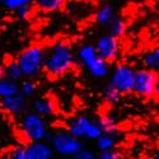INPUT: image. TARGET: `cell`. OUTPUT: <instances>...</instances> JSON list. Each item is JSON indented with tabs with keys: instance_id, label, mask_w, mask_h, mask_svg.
<instances>
[{
	"instance_id": "52a82bcc",
	"label": "cell",
	"mask_w": 159,
	"mask_h": 159,
	"mask_svg": "<svg viewBox=\"0 0 159 159\" xmlns=\"http://www.w3.org/2000/svg\"><path fill=\"white\" fill-rule=\"evenodd\" d=\"M158 80V74L150 69H140L136 70V76H135V85H134V93L148 98L154 96L155 93V85Z\"/></svg>"
},
{
	"instance_id": "d4e9b609",
	"label": "cell",
	"mask_w": 159,
	"mask_h": 159,
	"mask_svg": "<svg viewBox=\"0 0 159 159\" xmlns=\"http://www.w3.org/2000/svg\"><path fill=\"white\" fill-rule=\"evenodd\" d=\"M16 11V16L19 18V19H27L33 11V7H32V3H28V4H24L22 7H19L18 9L14 10Z\"/></svg>"
},
{
	"instance_id": "5b68a950",
	"label": "cell",
	"mask_w": 159,
	"mask_h": 159,
	"mask_svg": "<svg viewBox=\"0 0 159 159\" xmlns=\"http://www.w3.org/2000/svg\"><path fill=\"white\" fill-rule=\"evenodd\" d=\"M50 144L54 152L62 157H74L82 148H84L82 140L69 132L68 129L52 131Z\"/></svg>"
},
{
	"instance_id": "9a60e30c",
	"label": "cell",
	"mask_w": 159,
	"mask_h": 159,
	"mask_svg": "<svg viewBox=\"0 0 159 159\" xmlns=\"http://www.w3.org/2000/svg\"><path fill=\"white\" fill-rule=\"evenodd\" d=\"M3 70H4V76L8 78V79H11V80L19 82V80H22V79L24 78L23 70L20 68L18 60L8 62L5 65V68H3Z\"/></svg>"
},
{
	"instance_id": "7a4b0ae2",
	"label": "cell",
	"mask_w": 159,
	"mask_h": 159,
	"mask_svg": "<svg viewBox=\"0 0 159 159\" xmlns=\"http://www.w3.org/2000/svg\"><path fill=\"white\" fill-rule=\"evenodd\" d=\"M76 55H78V60L85 66L88 73L93 78L97 79L106 78L111 73L110 62L98 55V52L93 45H83L78 50Z\"/></svg>"
},
{
	"instance_id": "ac0fdd59",
	"label": "cell",
	"mask_w": 159,
	"mask_h": 159,
	"mask_svg": "<svg viewBox=\"0 0 159 159\" xmlns=\"http://www.w3.org/2000/svg\"><path fill=\"white\" fill-rule=\"evenodd\" d=\"M96 141H97V149L99 152L101 150H106V149L115 148V145H116L115 134H108V132H103V134Z\"/></svg>"
},
{
	"instance_id": "8992f818",
	"label": "cell",
	"mask_w": 159,
	"mask_h": 159,
	"mask_svg": "<svg viewBox=\"0 0 159 159\" xmlns=\"http://www.w3.org/2000/svg\"><path fill=\"white\" fill-rule=\"evenodd\" d=\"M135 76H136V70L132 66L121 64L112 70L108 84L115 87L117 90H120L121 94H127L134 90Z\"/></svg>"
},
{
	"instance_id": "f546056e",
	"label": "cell",
	"mask_w": 159,
	"mask_h": 159,
	"mask_svg": "<svg viewBox=\"0 0 159 159\" xmlns=\"http://www.w3.org/2000/svg\"><path fill=\"white\" fill-rule=\"evenodd\" d=\"M4 76V70H3V68H0V79H2Z\"/></svg>"
},
{
	"instance_id": "484cf974",
	"label": "cell",
	"mask_w": 159,
	"mask_h": 159,
	"mask_svg": "<svg viewBox=\"0 0 159 159\" xmlns=\"http://www.w3.org/2000/svg\"><path fill=\"white\" fill-rule=\"evenodd\" d=\"M10 158L13 159H27V145L25 147H16L10 152Z\"/></svg>"
},
{
	"instance_id": "6da1fadb",
	"label": "cell",
	"mask_w": 159,
	"mask_h": 159,
	"mask_svg": "<svg viewBox=\"0 0 159 159\" xmlns=\"http://www.w3.org/2000/svg\"><path fill=\"white\" fill-rule=\"evenodd\" d=\"M75 62L73 48L66 42H57L46 52L43 69L51 76H60L68 73Z\"/></svg>"
},
{
	"instance_id": "277c9868",
	"label": "cell",
	"mask_w": 159,
	"mask_h": 159,
	"mask_svg": "<svg viewBox=\"0 0 159 159\" xmlns=\"http://www.w3.org/2000/svg\"><path fill=\"white\" fill-rule=\"evenodd\" d=\"M20 127L24 138L28 141L45 140L48 132V126L45 121V117L36 113L34 111L23 113L20 120Z\"/></svg>"
},
{
	"instance_id": "f1b7e54d",
	"label": "cell",
	"mask_w": 159,
	"mask_h": 159,
	"mask_svg": "<svg viewBox=\"0 0 159 159\" xmlns=\"http://www.w3.org/2000/svg\"><path fill=\"white\" fill-rule=\"evenodd\" d=\"M158 98H159V76H158V80H157V85H155V93H154Z\"/></svg>"
},
{
	"instance_id": "7402d4cb",
	"label": "cell",
	"mask_w": 159,
	"mask_h": 159,
	"mask_svg": "<svg viewBox=\"0 0 159 159\" xmlns=\"http://www.w3.org/2000/svg\"><path fill=\"white\" fill-rule=\"evenodd\" d=\"M103 98L107 102H110V103H116V102H118L121 99V92L117 90L111 84H108L103 89Z\"/></svg>"
},
{
	"instance_id": "44dd1931",
	"label": "cell",
	"mask_w": 159,
	"mask_h": 159,
	"mask_svg": "<svg viewBox=\"0 0 159 159\" xmlns=\"http://www.w3.org/2000/svg\"><path fill=\"white\" fill-rule=\"evenodd\" d=\"M102 134H103V130H102V126H101L99 121L92 118V121L89 124V127L87 130L85 138L89 139V140H97Z\"/></svg>"
},
{
	"instance_id": "4dcf8cb0",
	"label": "cell",
	"mask_w": 159,
	"mask_h": 159,
	"mask_svg": "<svg viewBox=\"0 0 159 159\" xmlns=\"http://www.w3.org/2000/svg\"><path fill=\"white\" fill-rule=\"evenodd\" d=\"M155 157H157V158H159V152H157V154H155Z\"/></svg>"
},
{
	"instance_id": "cb8c5ba5",
	"label": "cell",
	"mask_w": 159,
	"mask_h": 159,
	"mask_svg": "<svg viewBox=\"0 0 159 159\" xmlns=\"http://www.w3.org/2000/svg\"><path fill=\"white\" fill-rule=\"evenodd\" d=\"M0 3L4 8H7L8 10H13L14 11L16 9H18L19 7L32 3V0H0Z\"/></svg>"
},
{
	"instance_id": "30bf717a",
	"label": "cell",
	"mask_w": 159,
	"mask_h": 159,
	"mask_svg": "<svg viewBox=\"0 0 159 159\" xmlns=\"http://www.w3.org/2000/svg\"><path fill=\"white\" fill-rule=\"evenodd\" d=\"M2 107L11 115H23L27 110V98L20 92L17 94L2 98Z\"/></svg>"
},
{
	"instance_id": "2e32d148",
	"label": "cell",
	"mask_w": 159,
	"mask_h": 159,
	"mask_svg": "<svg viewBox=\"0 0 159 159\" xmlns=\"http://www.w3.org/2000/svg\"><path fill=\"white\" fill-rule=\"evenodd\" d=\"M143 62L147 69L159 73V47L152 48L148 52H145V55L143 57Z\"/></svg>"
},
{
	"instance_id": "83f0119b",
	"label": "cell",
	"mask_w": 159,
	"mask_h": 159,
	"mask_svg": "<svg viewBox=\"0 0 159 159\" xmlns=\"http://www.w3.org/2000/svg\"><path fill=\"white\" fill-rule=\"evenodd\" d=\"M73 158H75V159H94L96 155H94V153L92 152V150H88L85 148H82Z\"/></svg>"
},
{
	"instance_id": "3957f363",
	"label": "cell",
	"mask_w": 159,
	"mask_h": 159,
	"mask_svg": "<svg viewBox=\"0 0 159 159\" xmlns=\"http://www.w3.org/2000/svg\"><path fill=\"white\" fill-rule=\"evenodd\" d=\"M46 52L41 46H30L23 50L19 56L18 62L23 70L24 76L33 78L43 70Z\"/></svg>"
},
{
	"instance_id": "9c48e42d",
	"label": "cell",
	"mask_w": 159,
	"mask_h": 159,
	"mask_svg": "<svg viewBox=\"0 0 159 159\" xmlns=\"http://www.w3.org/2000/svg\"><path fill=\"white\" fill-rule=\"evenodd\" d=\"M54 154L51 144L45 140L31 141L27 145V159H51Z\"/></svg>"
},
{
	"instance_id": "603a6c76",
	"label": "cell",
	"mask_w": 159,
	"mask_h": 159,
	"mask_svg": "<svg viewBox=\"0 0 159 159\" xmlns=\"http://www.w3.org/2000/svg\"><path fill=\"white\" fill-rule=\"evenodd\" d=\"M98 121L102 126L103 132H108V134H116L117 131V124L108 116H102L98 118Z\"/></svg>"
},
{
	"instance_id": "1f68e13d",
	"label": "cell",
	"mask_w": 159,
	"mask_h": 159,
	"mask_svg": "<svg viewBox=\"0 0 159 159\" xmlns=\"http://www.w3.org/2000/svg\"><path fill=\"white\" fill-rule=\"evenodd\" d=\"M158 47H159V39H158Z\"/></svg>"
},
{
	"instance_id": "d6986e66",
	"label": "cell",
	"mask_w": 159,
	"mask_h": 159,
	"mask_svg": "<svg viewBox=\"0 0 159 159\" xmlns=\"http://www.w3.org/2000/svg\"><path fill=\"white\" fill-rule=\"evenodd\" d=\"M19 92L25 98H31L36 94L37 84L32 80V79H24V80L19 84Z\"/></svg>"
},
{
	"instance_id": "5bb4252c",
	"label": "cell",
	"mask_w": 159,
	"mask_h": 159,
	"mask_svg": "<svg viewBox=\"0 0 159 159\" xmlns=\"http://www.w3.org/2000/svg\"><path fill=\"white\" fill-rule=\"evenodd\" d=\"M19 93V83L16 80H11L5 76L0 79V98L9 97L13 94Z\"/></svg>"
},
{
	"instance_id": "8fae6325",
	"label": "cell",
	"mask_w": 159,
	"mask_h": 159,
	"mask_svg": "<svg viewBox=\"0 0 159 159\" xmlns=\"http://www.w3.org/2000/svg\"><path fill=\"white\" fill-rule=\"evenodd\" d=\"M92 121V118L87 117V116H78L74 120H71L68 125V131L79 139L85 138L87 130L89 127V124Z\"/></svg>"
},
{
	"instance_id": "4316f807",
	"label": "cell",
	"mask_w": 159,
	"mask_h": 159,
	"mask_svg": "<svg viewBox=\"0 0 159 159\" xmlns=\"http://www.w3.org/2000/svg\"><path fill=\"white\" fill-rule=\"evenodd\" d=\"M120 153H118L115 148H111V149H106V150H101L99 154H98V158L99 159H117L120 158Z\"/></svg>"
},
{
	"instance_id": "ffe728a7",
	"label": "cell",
	"mask_w": 159,
	"mask_h": 159,
	"mask_svg": "<svg viewBox=\"0 0 159 159\" xmlns=\"http://www.w3.org/2000/svg\"><path fill=\"white\" fill-rule=\"evenodd\" d=\"M65 0H36V4L46 11H55L61 9Z\"/></svg>"
},
{
	"instance_id": "ba28073f",
	"label": "cell",
	"mask_w": 159,
	"mask_h": 159,
	"mask_svg": "<svg viewBox=\"0 0 159 159\" xmlns=\"http://www.w3.org/2000/svg\"><path fill=\"white\" fill-rule=\"evenodd\" d=\"M94 47L98 52V55L108 62L115 61L117 56L120 55V42H118V38L111 33L99 37Z\"/></svg>"
},
{
	"instance_id": "4fadbf2b",
	"label": "cell",
	"mask_w": 159,
	"mask_h": 159,
	"mask_svg": "<svg viewBox=\"0 0 159 159\" xmlns=\"http://www.w3.org/2000/svg\"><path fill=\"white\" fill-rule=\"evenodd\" d=\"M115 8L110 4H104L102 5L97 11H96V22L101 25H106L108 27V24L112 22L115 18Z\"/></svg>"
},
{
	"instance_id": "7c38bea8",
	"label": "cell",
	"mask_w": 159,
	"mask_h": 159,
	"mask_svg": "<svg viewBox=\"0 0 159 159\" xmlns=\"http://www.w3.org/2000/svg\"><path fill=\"white\" fill-rule=\"evenodd\" d=\"M32 111L41 115L42 117H48V116L55 115L56 108H55L54 102L51 99L46 97H38L32 102Z\"/></svg>"
},
{
	"instance_id": "e0dca14e",
	"label": "cell",
	"mask_w": 159,
	"mask_h": 159,
	"mask_svg": "<svg viewBox=\"0 0 159 159\" xmlns=\"http://www.w3.org/2000/svg\"><path fill=\"white\" fill-rule=\"evenodd\" d=\"M108 28H110V33L111 34H113L117 38H120L126 33L127 22L122 17H115L112 19V22L108 24Z\"/></svg>"
}]
</instances>
